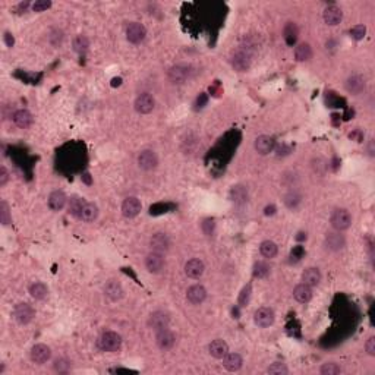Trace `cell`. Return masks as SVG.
<instances>
[{
    "label": "cell",
    "instance_id": "cell-1",
    "mask_svg": "<svg viewBox=\"0 0 375 375\" xmlns=\"http://www.w3.org/2000/svg\"><path fill=\"white\" fill-rule=\"evenodd\" d=\"M97 344H99V349L103 352L115 353V352H119L122 347V337L116 331H106L100 336Z\"/></svg>",
    "mask_w": 375,
    "mask_h": 375
},
{
    "label": "cell",
    "instance_id": "cell-2",
    "mask_svg": "<svg viewBox=\"0 0 375 375\" xmlns=\"http://www.w3.org/2000/svg\"><path fill=\"white\" fill-rule=\"evenodd\" d=\"M330 223L334 230L343 232L352 226V216L346 208H336L330 216Z\"/></svg>",
    "mask_w": 375,
    "mask_h": 375
},
{
    "label": "cell",
    "instance_id": "cell-3",
    "mask_svg": "<svg viewBox=\"0 0 375 375\" xmlns=\"http://www.w3.org/2000/svg\"><path fill=\"white\" fill-rule=\"evenodd\" d=\"M230 63H232V66H233L235 70H238V72H246V70H249L251 65H252V54H251L249 50L239 49V50H236L232 54Z\"/></svg>",
    "mask_w": 375,
    "mask_h": 375
},
{
    "label": "cell",
    "instance_id": "cell-4",
    "mask_svg": "<svg viewBox=\"0 0 375 375\" xmlns=\"http://www.w3.org/2000/svg\"><path fill=\"white\" fill-rule=\"evenodd\" d=\"M35 317L34 308L27 302H21L14 308V318L17 320L18 324L27 325L30 324Z\"/></svg>",
    "mask_w": 375,
    "mask_h": 375
},
{
    "label": "cell",
    "instance_id": "cell-5",
    "mask_svg": "<svg viewBox=\"0 0 375 375\" xmlns=\"http://www.w3.org/2000/svg\"><path fill=\"white\" fill-rule=\"evenodd\" d=\"M147 324H148V327H150L153 331H160V330L169 328L170 317H169V314L164 312V311H154V312H151V315L148 317Z\"/></svg>",
    "mask_w": 375,
    "mask_h": 375
},
{
    "label": "cell",
    "instance_id": "cell-6",
    "mask_svg": "<svg viewBox=\"0 0 375 375\" xmlns=\"http://www.w3.org/2000/svg\"><path fill=\"white\" fill-rule=\"evenodd\" d=\"M155 344L163 352L170 350V349H173V346L176 344V336L171 333L169 328L155 331Z\"/></svg>",
    "mask_w": 375,
    "mask_h": 375
},
{
    "label": "cell",
    "instance_id": "cell-7",
    "mask_svg": "<svg viewBox=\"0 0 375 375\" xmlns=\"http://www.w3.org/2000/svg\"><path fill=\"white\" fill-rule=\"evenodd\" d=\"M30 358L37 365H43V363L50 360L51 349L44 343H37L33 346V349L30 352Z\"/></svg>",
    "mask_w": 375,
    "mask_h": 375
},
{
    "label": "cell",
    "instance_id": "cell-8",
    "mask_svg": "<svg viewBox=\"0 0 375 375\" xmlns=\"http://www.w3.org/2000/svg\"><path fill=\"white\" fill-rule=\"evenodd\" d=\"M147 35V30L142 24L139 22H131L128 27H126V40L132 44H139L144 41Z\"/></svg>",
    "mask_w": 375,
    "mask_h": 375
},
{
    "label": "cell",
    "instance_id": "cell-9",
    "mask_svg": "<svg viewBox=\"0 0 375 375\" xmlns=\"http://www.w3.org/2000/svg\"><path fill=\"white\" fill-rule=\"evenodd\" d=\"M274 320H275V315H274V311L271 308H258L254 314V321L259 328H267V327L273 325Z\"/></svg>",
    "mask_w": 375,
    "mask_h": 375
},
{
    "label": "cell",
    "instance_id": "cell-10",
    "mask_svg": "<svg viewBox=\"0 0 375 375\" xmlns=\"http://www.w3.org/2000/svg\"><path fill=\"white\" fill-rule=\"evenodd\" d=\"M150 248L154 252H166L170 248V238L164 232H157L150 238Z\"/></svg>",
    "mask_w": 375,
    "mask_h": 375
},
{
    "label": "cell",
    "instance_id": "cell-11",
    "mask_svg": "<svg viewBox=\"0 0 375 375\" xmlns=\"http://www.w3.org/2000/svg\"><path fill=\"white\" fill-rule=\"evenodd\" d=\"M164 265H166L164 256H163V254H160V252L151 251L148 255L145 256V268L151 274L161 273V270L164 268Z\"/></svg>",
    "mask_w": 375,
    "mask_h": 375
},
{
    "label": "cell",
    "instance_id": "cell-12",
    "mask_svg": "<svg viewBox=\"0 0 375 375\" xmlns=\"http://www.w3.org/2000/svg\"><path fill=\"white\" fill-rule=\"evenodd\" d=\"M138 166L145 171L154 170L158 166V157L153 150H144L138 155Z\"/></svg>",
    "mask_w": 375,
    "mask_h": 375
},
{
    "label": "cell",
    "instance_id": "cell-13",
    "mask_svg": "<svg viewBox=\"0 0 375 375\" xmlns=\"http://www.w3.org/2000/svg\"><path fill=\"white\" fill-rule=\"evenodd\" d=\"M134 107H135V110H137L138 113H141V115H148V113L153 112L154 107H155V100H154V97L151 94L144 92V94H139V96H138L137 100L134 103Z\"/></svg>",
    "mask_w": 375,
    "mask_h": 375
},
{
    "label": "cell",
    "instance_id": "cell-14",
    "mask_svg": "<svg viewBox=\"0 0 375 375\" xmlns=\"http://www.w3.org/2000/svg\"><path fill=\"white\" fill-rule=\"evenodd\" d=\"M346 91L352 96H359L365 91L366 88V82H365V78L359 73H355V75H350L347 79H346Z\"/></svg>",
    "mask_w": 375,
    "mask_h": 375
},
{
    "label": "cell",
    "instance_id": "cell-15",
    "mask_svg": "<svg viewBox=\"0 0 375 375\" xmlns=\"http://www.w3.org/2000/svg\"><path fill=\"white\" fill-rule=\"evenodd\" d=\"M141 208H142V204L137 197H128L122 203V214L126 219H134L141 213Z\"/></svg>",
    "mask_w": 375,
    "mask_h": 375
},
{
    "label": "cell",
    "instance_id": "cell-16",
    "mask_svg": "<svg viewBox=\"0 0 375 375\" xmlns=\"http://www.w3.org/2000/svg\"><path fill=\"white\" fill-rule=\"evenodd\" d=\"M104 295L112 301V302H118L123 298L125 295V290H123V286L120 285V282L115 280V278H110L106 285H104Z\"/></svg>",
    "mask_w": 375,
    "mask_h": 375
},
{
    "label": "cell",
    "instance_id": "cell-17",
    "mask_svg": "<svg viewBox=\"0 0 375 375\" xmlns=\"http://www.w3.org/2000/svg\"><path fill=\"white\" fill-rule=\"evenodd\" d=\"M324 243L325 246H327V249H330V251H333V252H337V251H341V249L344 248L346 239H344V236L341 235L340 232L334 230V232H328V233L325 235Z\"/></svg>",
    "mask_w": 375,
    "mask_h": 375
},
{
    "label": "cell",
    "instance_id": "cell-18",
    "mask_svg": "<svg viewBox=\"0 0 375 375\" xmlns=\"http://www.w3.org/2000/svg\"><path fill=\"white\" fill-rule=\"evenodd\" d=\"M204 271L205 265L200 258H191L185 264V274L189 278H200Z\"/></svg>",
    "mask_w": 375,
    "mask_h": 375
},
{
    "label": "cell",
    "instance_id": "cell-19",
    "mask_svg": "<svg viewBox=\"0 0 375 375\" xmlns=\"http://www.w3.org/2000/svg\"><path fill=\"white\" fill-rule=\"evenodd\" d=\"M186 299L188 302H191L192 305H200L207 299V290L203 285H194L186 290Z\"/></svg>",
    "mask_w": 375,
    "mask_h": 375
},
{
    "label": "cell",
    "instance_id": "cell-20",
    "mask_svg": "<svg viewBox=\"0 0 375 375\" xmlns=\"http://www.w3.org/2000/svg\"><path fill=\"white\" fill-rule=\"evenodd\" d=\"M47 204L51 211H60L68 204V197L65 195L63 191H53L49 195Z\"/></svg>",
    "mask_w": 375,
    "mask_h": 375
},
{
    "label": "cell",
    "instance_id": "cell-21",
    "mask_svg": "<svg viewBox=\"0 0 375 375\" xmlns=\"http://www.w3.org/2000/svg\"><path fill=\"white\" fill-rule=\"evenodd\" d=\"M323 18H324V22L327 25L336 27V25L340 24L341 19H343V12H341V9L339 6L331 5V6H328V8H325L324 9Z\"/></svg>",
    "mask_w": 375,
    "mask_h": 375
},
{
    "label": "cell",
    "instance_id": "cell-22",
    "mask_svg": "<svg viewBox=\"0 0 375 375\" xmlns=\"http://www.w3.org/2000/svg\"><path fill=\"white\" fill-rule=\"evenodd\" d=\"M12 119H14V123L17 125L18 128H21V129H27V128H30L34 123V116L27 109H19V110H17L14 113Z\"/></svg>",
    "mask_w": 375,
    "mask_h": 375
},
{
    "label": "cell",
    "instance_id": "cell-23",
    "mask_svg": "<svg viewBox=\"0 0 375 375\" xmlns=\"http://www.w3.org/2000/svg\"><path fill=\"white\" fill-rule=\"evenodd\" d=\"M229 198H230V201L235 203V204H246V203H248V198H249L248 189L243 186V185H235V186L230 188V191H229Z\"/></svg>",
    "mask_w": 375,
    "mask_h": 375
},
{
    "label": "cell",
    "instance_id": "cell-24",
    "mask_svg": "<svg viewBox=\"0 0 375 375\" xmlns=\"http://www.w3.org/2000/svg\"><path fill=\"white\" fill-rule=\"evenodd\" d=\"M274 145H275L274 138L268 137V135H261V137H258L255 139V144H254L255 151L258 154H261V155H265V154L271 153L274 150Z\"/></svg>",
    "mask_w": 375,
    "mask_h": 375
},
{
    "label": "cell",
    "instance_id": "cell-25",
    "mask_svg": "<svg viewBox=\"0 0 375 375\" xmlns=\"http://www.w3.org/2000/svg\"><path fill=\"white\" fill-rule=\"evenodd\" d=\"M208 352L213 358L223 359L229 353V346L222 339H216L208 344Z\"/></svg>",
    "mask_w": 375,
    "mask_h": 375
},
{
    "label": "cell",
    "instance_id": "cell-26",
    "mask_svg": "<svg viewBox=\"0 0 375 375\" xmlns=\"http://www.w3.org/2000/svg\"><path fill=\"white\" fill-rule=\"evenodd\" d=\"M189 76V69L183 65H176L169 70V79L173 84H183Z\"/></svg>",
    "mask_w": 375,
    "mask_h": 375
},
{
    "label": "cell",
    "instance_id": "cell-27",
    "mask_svg": "<svg viewBox=\"0 0 375 375\" xmlns=\"http://www.w3.org/2000/svg\"><path fill=\"white\" fill-rule=\"evenodd\" d=\"M321 282V271L315 267H309L302 273V283L308 285L309 288L318 286Z\"/></svg>",
    "mask_w": 375,
    "mask_h": 375
},
{
    "label": "cell",
    "instance_id": "cell-28",
    "mask_svg": "<svg viewBox=\"0 0 375 375\" xmlns=\"http://www.w3.org/2000/svg\"><path fill=\"white\" fill-rule=\"evenodd\" d=\"M242 365H243V359L239 353H227L223 358V366L230 372L239 371L242 368Z\"/></svg>",
    "mask_w": 375,
    "mask_h": 375
},
{
    "label": "cell",
    "instance_id": "cell-29",
    "mask_svg": "<svg viewBox=\"0 0 375 375\" xmlns=\"http://www.w3.org/2000/svg\"><path fill=\"white\" fill-rule=\"evenodd\" d=\"M293 298L299 302V304H308L312 299V288H309L305 283L298 285L293 289Z\"/></svg>",
    "mask_w": 375,
    "mask_h": 375
},
{
    "label": "cell",
    "instance_id": "cell-30",
    "mask_svg": "<svg viewBox=\"0 0 375 375\" xmlns=\"http://www.w3.org/2000/svg\"><path fill=\"white\" fill-rule=\"evenodd\" d=\"M99 213H100V211H99V207H97V205L94 204V203H86V204L84 205V208H82V211H81L79 219L85 223H92L99 219Z\"/></svg>",
    "mask_w": 375,
    "mask_h": 375
},
{
    "label": "cell",
    "instance_id": "cell-31",
    "mask_svg": "<svg viewBox=\"0 0 375 375\" xmlns=\"http://www.w3.org/2000/svg\"><path fill=\"white\" fill-rule=\"evenodd\" d=\"M28 292H30L31 298L35 299V301H43V299H46V296L49 295L47 286H46L44 283H41V282H35V283H33V285L30 286Z\"/></svg>",
    "mask_w": 375,
    "mask_h": 375
},
{
    "label": "cell",
    "instance_id": "cell-32",
    "mask_svg": "<svg viewBox=\"0 0 375 375\" xmlns=\"http://www.w3.org/2000/svg\"><path fill=\"white\" fill-rule=\"evenodd\" d=\"M312 57V47L308 43H301L295 47V59L298 62H308Z\"/></svg>",
    "mask_w": 375,
    "mask_h": 375
},
{
    "label": "cell",
    "instance_id": "cell-33",
    "mask_svg": "<svg viewBox=\"0 0 375 375\" xmlns=\"http://www.w3.org/2000/svg\"><path fill=\"white\" fill-rule=\"evenodd\" d=\"M85 200L84 198H79V197H72L68 201V211L69 214H72L73 217H78L81 216V211L85 205Z\"/></svg>",
    "mask_w": 375,
    "mask_h": 375
},
{
    "label": "cell",
    "instance_id": "cell-34",
    "mask_svg": "<svg viewBox=\"0 0 375 375\" xmlns=\"http://www.w3.org/2000/svg\"><path fill=\"white\" fill-rule=\"evenodd\" d=\"M259 252H261V255L264 256V258L271 259V258H274V256L278 254V246L274 243L273 240H264L259 245Z\"/></svg>",
    "mask_w": 375,
    "mask_h": 375
},
{
    "label": "cell",
    "instance_id": "cell-35",
    "mask_svg": "<svg viewBox=\"0 0 375 375\" xmlns=\"http://www.w3.org/2000/svg\"><path fill=\"white\" fill-rule=\"evenodd\" d=\"M298 34H299V30H298L296 24L295 22H288V25L283 30V35H285V40H286V43L289 46H293L296 43Z\"/></svg>",
    "mask_w": 375,
    "mask_h": 375
},
{
    "label": "cell",
    "instance_id": "cell-36",
    "mask_svg": "<svg viewBox=\"0 0 375 375\" xmlns=\"http://www.w3.org/2000/svg\"><path fill=\"white\" fill-rule=\"evenodd\" d=\"M285 205L290 208V210H295V208H298L299 204L302 203V197L296 192V191H289L286 195H285Z\"/></svg>",
    "mask_w": 375,
    "mask_h": 375
},
{
    "label": "cell",
    "instance_id": "cell-37",
    "mask_svg": "<svg viewBox=\"0 0 375 375\" xmlns=\"http://www.w3.org/2000/svg\"><path fill=\"white\" fill-rule=\"evenodd\" d=\"M89 47V40L86 38L85 35H78L73 38V50L79 54H84Z\"/></svg>",
    "mask_w": 375,
    "mask_h": 375
},
{
    "label": "cell",
    "instance_id": "cell-38",
    "mask_svg": "<svg viewBox=\"0 0 375 375\" xmlns=\"http://www.w3.org/2000/svg\"><path fill=\"white\" fill-rule=\"evenodd\" d=\"M267 374L271 375H286L289 374V368L283 362H274L267 368Z\"/></svg>",
    "mask_w": 375,
    "mask_h": 375
},
{
    "label": "cell",
    "instance_id": "cell-39",
    "mask_svg": "<svg viewBox=\"0 0 375 375\" xmlns=\"http://www.w3.org/2000/svg\"><path fill=\"white\" fill-rule=\"evenodd\" d=\"M0 222L3 226H8L12 223V216H11V210H9V205L6 201H2L0 203Z\"/></svg>",
    "mask_w": 375,
    "mask_h": 375
},
{
    "label": "cell",
    "instance_id": "cell-40",
    "mask_svg": "<svg viewBox=\"0 0 375 375\" xmlns=\"http://www.w3.org/2000/svg\"><path fill=\"white\" fill-rule=\"evenodd\" d=\"M254 277L256 278H264V277H267L268 274H270V267L265 264V262H262V261H258L254 264Z\"/></svg>",
    "mask_w": 375,
    "mask_h": 375
},
{
    "label": "cell",
    "instance_id": "cell-41",
    "mask_svg": "<svg viewBox=\"0 0 375 375\" xmlns=\"http://www.w3.org/2000/svg\"><path fill=\"white\" fill-rule=\"evenodd\" d=\"M320 372L323 375H337L341 372L340 365H337L336 362H327L321 366Z\"/></svg>",
    "mask_w": 375,
    "mask_h": 375
},
{
    "label": "cell",
    "instance_id": "cell-42",
    "mask_svg": "<svg viewBox=\"0 0 375 375\" xmlns=\"http://www.w3.org/2000/svg\"><path fill=\"white\" fill-rule=\"evenodd\" d=\"M251 293H252V288H251V285H246L242 292H240V295H239V305L240 307H246L248 304H249V301H251Z\"/></svg>",
    "mask_w": 375,
    "mask_h": 375
},
{
    "label": "cell",
    "instance_id": "cell-43",
    "mask_svg": "<svg viewBox=\"0 0 375 375\" xmlns=\"http://www.w3.org/2000/svg\"><path fill=\"white\" fill-rule=\"evenodd\" d=\"M53 368L56 371H59V372H66V371H69V368H70V360L65 358L56 359L54 363H53Z\"/></svg>",
    "mask_w": 375,
    "mask_h": 375
},
{
    "label": "cell",
    "instance_id": "cell-44",
    "mask_svg": "<svg viewBox=\"0 0 375 375\" xmlns=\"http://www.w3.org/2000/svg\"><path fill=\"white\" fill-rule=\"evenodd\" d=\"M366 34V27L365 25H355L352 30H350V37L356 41H360L363 37Z\"/></svg>",
    "mask_w": 375,
    "mask_h": 375
},
{
    "label": "cell",
    "instance_id": "cell-45",
    "mask_svg": "<svg viewBox=\"0 0 375 375\" xmlns=\"http://www.w3.org/2000/svg\"><path fill=\"white\" fill-rule=\"evenodd\" d=\"M33 11L34 12H44L47 9L51 8V2L50 0H37L35 3H33Z\"/></svg>",
    "mask_w": 375,
    "mask_h": 375
},
{
    "label": "cell",
    "instance_id": "cell-46",
    "mask_svg": "<svg viewBox=\"0 0 375 375\" xmlns=\"http://www.w3.org/2000/svg\"><path fill=\"white\" fill-rule=\"evenodd\" d=\"M365 350H366V353L369 355V356H374L375 355V337L374 336H371L366 343H365Z\"/></svg>",
    "mask_w": 375,
    "mask_h": 375
},
{
    "label": "cell",
    "instance_id": "cell-47",
    "mask_svg": "<svg viewBox=\"0 0 375 375\" xmlns=\"http://www.w3.org/2000/svg\"><path fill=\"white\" fill-rule=\"evenodd\" d=\"M9 182V171L5 167H0V186H5Z\"/></svg>",
    "mask_w": 375,
    "mask_h": 375
},
{
    "label": "cell",
    "instance_id": "cell-48",
    "mask_svg": "<svg viewBox=\"0 0 375 375\" xmlns=\"http://www.w3.org/2000/svg\"><path fill=\"white\" fill-rule=\"evenodd\" d=\"M208 102V99H207V96H205L204 92L203 94H200L198 96V99H197V102H195V106H197V109H201V107H204L205 104Z\"/></svg>",
    "mask_w": 375,
    "mask_h": 375
},
{
    "label": "cell",
    "instance_id": "cell-49",
    "mask_svg": "<svg viewBox=\"0 0 375 375\" xmlns=\"http://www.w3.org/2000/svg\"><path fill=\"white\" fill-rule=\"evenodd\" d=\"M5 43H6L8 47H14V44H15L14 35L11 34V33H5Z\"/></svg>",
    "mask_w": 375,
    "mask_h": 375
},
{
    "label": "cell",
    "instance_id": "cell-50",
    "mask_svg": "<svg viewBox=\"0 0 375 375\" xmlns=\"http://www.w3.org/2000/svg\"><path fill=\"white\" fill-rule=\"evenodd\" d=\"M274 213H275V207H274L273 204L267 205L265 210H264V214H265V216H273Z\"/></svg>",
    "mask_w": 375,
    "mask_h": 375
},
{
    "label": "cell",
    "instance_id": "cell-51",
    "mask_svg": "<svg viewBox=\"0 0 375 375\" xmlns=\"http://www.w3.org/2000/svg\"><path fill=\"white\" fill-rule=\"evenodd\" d=\"M368 150H369V155H374V142H372V141L369 142V147H368Z\"/></svg>",
    "mask_w": 375,
    "mask_h": 375
}]
</instances>
